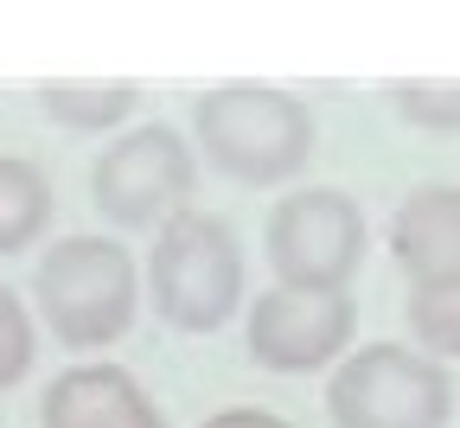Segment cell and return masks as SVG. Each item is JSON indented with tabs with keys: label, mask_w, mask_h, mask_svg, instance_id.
Listing matches in <instances>:
<instances>
[{
	"label": "cell",
	"mask_w": 460,
	"mask_h": 428,
	"mask_svg": "<svg viewBox=\"0 0 460 428\" xmlns=\"http://www.w3.org/2000/svg\"><path fill=\"white\" fill-rule=\"evenodd\" d=\"M154 314L180 333H217L243 300V243L211 211H180L154 230L147 256Z\"/></svg>",
	"instance_id": "obj_3"
},
{
	"label": "cell",
	"mask_w": 460,
	"mask_h": 428,
	"mask_svg": "<svg viewBox=\"0 0 460 428\" xmlns=\"http://www.w3.org/2000/svg\"><path fill=\"white\" fill-rule=\"evenodd\" d=\"M262 243H269V269L281 275V288H345L365 256V218L345 192L307 186L269 211Z\"/></svg>",
	"instance_id": "obj_6"
},
{
	"label": "cell",
	"mask_w": 460,
	"mask_h": 428,
	"mask_svg": "<svg viewBox=\"0 0 460 428\" xmlns=\"http://www.w3.org/2000/svg\"><path fill=\"white\" fill-rule=\"evenodd\" d=\"M199 428H295V422H281V415H269V409H217V415H205Z\"/></svg>",
	"instance_id": "obj_15"
},
{
	"label": "cell",
	"mask_w": 460,
	"mask_h": 428,
	"mask_svg": "<svg viewBox=\"0 0 460 428\" xmlns=\"http://www.w3.org/2000/svg\"><path fill=\"white\" fill-rule=\"evenodd\" d=\"M390 103L402 121H416L429 135H460V77H396Z\"/></svg>",
	"instance_id": "obj_13"
},
{
	"label": "cell",
	"mask_w": 460,
	"mask_h": 428,
	"mask_svg": "<svg viewBox=\"0 0 460 428\" xmlns=\"http://www.w3.org/2000/svg\"><path fill=\"white\" fill-rule=\"evenodd\" d=\"M192 186H199V160L180 141V129L166 121H147V129H128L115 147H102L90 192L96 211L115 218L122 230H160L180 211H192Z\"/></svg>",
	"instance_id": "obj_5"
},
{
	"label": "cell",
	"mask_w": 460,
	"mask_h": 428,
	"mask_svg": "<svg viewBox=\"0 0 460 428\" xmlns=\"http://www.w3.org/2000/svg\"><path fill=\"white\" fill-rule=\"evenodd\" d=\"M135 84L128 77H45L39 84V109L51 121H65L77 135H96V129H115L128 109H135Z\"/></svg>",
	"instance_id": "obj_10"
},
{
	"label": "cell",
	"mask_w": 460,
	"mask_h": 428,
	"mask_svg": "<svg viewBox=\"0 0 460 428\" xmlns=\"http://www.w3.org/2000/svg\"><path fill=\"white\" fill-rule=\"evenodd\" d=\"M51 224V179L26 154H0V256H20Z\"/></svg>",
	"instance_id": "obj_11"
},
{
	"label": "cell",
	"mask_w": 460,
	"mask_h": 428,
	"mask_svg": "<svg viewBox=\"0 0 460 428\" xmlns=\"http://www.w3.org/2000/svg\"><path fill=\"white\" fill-rule=\"evenodd\" d=\"M39 428H166V415L122 364H71L51 378Z\"/></svg>",
	"instance_id": "obj_8"
},
{
	"label": "cell",
	"mask_w": 460,
	"mask_h": 428,
	"mask_svg": "<svg viewBox=\"0 0 460 428\" xmlns=\"http://www.w3.org/2000/svg\"><path fill=\"white\" fill-rule=\"evenodd\" d=\"M410 333L429 358H460V281L410 288Z\"/></svg>",
	"instance_id": "obj_12"
},
{
	"label": "cell",
	"mask_w": 460,
	"mask_h": 428,
	"mask_svg": "<svg viewBox=\"0 0 460 428\" xmlns=\"http://www.w3.org/2000/svg\"><path fill=\"white\" fill-rule=\"evenodd\" d=\"M32 294L51 339H65L71 352H102L128 333L141 308V269L115 236H65L58 250H45Z\"/></svg>",
	"instance_id": "obj_2"
},
{
	"label": "cell",
	"mask_w": 460,
	"mask_h": 428,
	"mask_svg": "<svg viewBox=\"0 0 460 428\" xmlns=\"http://www.w3.org/2000/svg\"><path fill=\"white\" fill-rule=\"evenodd\" d=\"M199 147L217 173L243 179V186H275L295 179L314 154V115L301 96L275 84H217L192 109Z\"/></svg>",
	"instance_id": "obj_1"
},
{
	"label": "cell",
	"mask_w": 460,
	"mask_h": 428,
	"mask_svg": "<svg viewBox=\"0 0 460 428\" xmlns=\"http://www.w3.org/2000/svg\"><path fill=\"white\" fill-rule=\"evenodd\" d=\"M326 409L339 428H447L454 378L447 364L410 345H365L332 371Z\"/></svg>",
	"instance_id": "obj_4"
},
{
	"label": "cell",
	"mask_w": 460,
	"mask_h": 428,
	"mask_svg": "<svg viewBox=\"0 0 460 428\" xmlns=\"http://www.w3.org/2000/svg\"><path fill=\"white\" fill-rule=\"evenodd\" d=\"M390 250L416 288L460 281V186H422L396 205Z\"/></svg>",
	"instance_id": "obj_9"
},
{
	"label": "cell",
	"mask_w": 460,
	"mask_h": 428,
	"mask_svg": "<svg viewBox=\"0 0 460 428\" xmlns=\"http://www.w3.org/2000/svg\"><path fill=\"white\" fill-rule=\"evenodd\" d=\"M358 308L345 288H269L250 308V358L262 371H320L352 345Z\"/></svg>",
	"instance_id": "obj_7"
},
{
	"label": "cell",
	"mask_w": 460,
	"mask_h": 428,
	"mask_svg": "<svg viewBox=\"0 0 460 428\" xmlns=\"http://www.w3.org/2000/svg\"><path fill=\"white\" fill-rule=\"evenodd\" d=\"M32 371V314L13 288H0V390H13Z\"/></svg>",
	"instance_id": "obj_14"
}]
</instances>
